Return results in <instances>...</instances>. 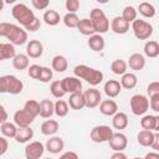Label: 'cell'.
<instances>
[{
    "label": "cell",
    "mask_w": 159,
    "mask_h": 159,
    "mask_svg": "<svg viewBox=\"0 0 159 159\" xmlns=\"http://www.w3.org/2000/svg\"><path fill=\"white\" fill-rule=\"evenodd\" d=\"M0 37H6L14 46H20L27 41V32L19 25L11 22H0Z\"/></svg>",
    "instance_id": "6da1fadb"
},
{
    "label": "cell",
    "mask_w": 159,
    "mask_h": 159,
    "mask_svg": "<svg viewBox=\"0 0 159 159\" xmlns=\"http://www.w3.org/2000/svg\"><path fill=\"white\" fill-rule=\"evenodd\" d=\"M73 73H75V77H77L80 80H84L91 86L99 84L104 77L102 71L96 70L93 67H89L87 65H77L73 68Z\"/></svg>",
    "instance_id": "7a4b0ae2"
},
{
    "label": "cell",
    "mask_w": 159,
    "mask_h": 159,
    "mask_svg": "<svg viewBox=\"0 0 159 159\" xmlns=\"http://www.w3.org/2000/svg\"><path fill=\"white\" fill-rule=\"evenodd\" d=\"M11 15L12 17L24 27L29 26L34 20H35V14L32 10H30V7L22 2L16 4L12 9H11Z\"/></svg>",
    "instance_id": "3957f363"
},
{
    "label": "cell",
    "mask_w": 159,
    "mask_h": 159,
    "mask_svg": "<svg viewBox=\"0 0 159 159\" xmlns=\"http://www.w3.org/2000/svg\"><path fill=\"white\" fill-rule=\"evenodd\" d=\"M89 20L93 25V29H94L96 34L102 35V34H106L109 30V20L107 19L103 10H101L98 7L92 9L91 12H89Z\"/></svg>",
    "instance_id": "277c9868"
},
{
    "label": "cell",
    "mask_w": 159,
    "mask_h": 159,
    "mask_svg": "<svg viewBox=\"0 0 159 159\" xmlns=\"http://www.w3.org/2000/svg\"><path fill=\"white\" fill-rule=\"evenodd\" d=\"M132 30L138 40H148L153 35V25L142 19H135L132 22Z\"/></svg>",
    "instance_id": "5b68a950"
},
{
    "label": "cell",
    "mask_w": 159,
    "mask_h": 159,
    "mask_svg": "<svg viewBox=\"0 0 159 159\" xmlns=\"http://www.w3.org/2000/svg\"><path fill=\"white\" fill-rule=\"evenodd\" d=\"M129 104H130L132 113L134 116H143L149 109L148 97L144 96V94H140V93H137V94L132 96L130 99H129Z\"/></svg>",
    "instance_id": "8992f818"
},
{
    "label": "cell",
    "mask_w": 159,
    "mask_h": 159,
    "mask_svg": "<svg viewBox=\"0 0 159 159\" xmlns=\"http://www.w3.org/2000/svg\"><path fill=\"white\" fill-rule=\"evenodd\" d=\"M113 129L109 125H96L92 128L89 137L92 139V142L94 143H104V142H109V139L113 135Z\"/></svg>",
    "instance_id": "52a82bcc"
},
{
    "label": "cell",
    "mask_w": 159,
    "mask_h": 159,
    "mask_svg": "<svg viewBox=\"0 0 159 159\" xmlns=\"http://www.w3.org/2000/svg\"><path fill=\"white\" fill-rule=\"evenodd\" d=\"M84 98V107L87 108H96L102 102V94L97 88H88L83 92Z\"/></svg>",
    "instance_id": "ba28073f"
},
{
    "label": "cell",
    "mask_w": 159,
    "mask_h": 159,
    "mask_svg": "<svg viewBox=\"0 0 159 159\" xmlns=\"http://www.w3.org/2000/svg\"><path fill=\"white\" fill-rule=\"evenodd\" d=\"M43 152H45V145L39 140H34V142H30L25 147V158L26 159H40Z\"/></svg>",
    "instance_id": "9c48e42d"
},
{
    "label": "cell",
    "mask_w": 159,
    "mask_h": 159,
    "mask_svg": "<svg viewBox=\"0 0 159 159\" xmlns=\"http://www.w3.org/2000/svg\"><path fill=\"white\" fill-rule=\"evenodd\" d=\"M61 86L65 93H76V92H81L82 89V82L80 78L72 76V77H65L61 80Z\"/></svg>",
    "instance_id": "30bf717a"
},
{
    "label": "cell",
    "mask_w": 159,
    "mask_h": 159,
    "mask_svg": "<svg viewBox=\"0 0 159 159\" xmlns=\"http://www.w3.org/2000/svg\"><path fill=\"white\" fill-rule=\"evenodd\" d=\"M109 147L114 152H123L127 145H128V139L125 137V134L120 133V132H117V133H113L112 138L109 139Z\"/></svg>",
    "instance_id": "8fae6325"
},
{
    "label": "cell",
    "mask_w": 159,
    "mask_h": 159,
    "mask_svg": "<svg viewBox=\"0 0 159 159\" xmlns=\"http://www.w3.org/2000/svg\"><path fill=\"white\" fill-rule=\"evenodd\" d=\"M35 117L31 116L29 112H26L24 108L22 109H19L14 113V123L17 128L20 127H30L31 123L34 122Z\"/></svg>",
    "instance_id": "7c38bea8"
},
{
    "label": "cell",
    "mask_w": 159,
    "mask_h": 159,
    "mask_svg": "<svg viewBox=\"0 0 159 159\" xmlns=\"http://www.w3.org/2000/svg\"><path fill=\"white\" fill-rule=\"evenodd\" d=\"M6 93L10 94H19L24 89V83L14 75H6Z\"/></svg>",
    "instance_id": "4fadbf2b"
},
{
    "label": "cell",
    "mask_w": 159,
    "mask_h": 159,
    "mask_svg": "<svg viewBox=\"0 0 159 159\" xmlns=\"http://www.w3.org/2000/svg\"><path fill=\"white\" fill-rule=\"evenodd\" d=\"M140 127L145 130L159 132V116L145 114L140 119Z\"/></svg>",
    "instance_id": "5bb4252c"
},
{
    "label": "cell",
    "mask_w": 159,
    "mask_h": 159,
    "mask_svg": "<svg viewBox=\"0 0 159 159\" xmlns=\"http://www.w3.org/2000/svg\"><path fill=\"white\" fill-rule=\"evenodd\" d=\"M43 53V45L39 40H30L26 46V55L30 58H39Z\"/></svg>",
    "instance_id": "9a60e30c"
},
{
    "label": "cell",
    "mask_w": 159,
    "mask_h": 159,
    "mask_svg": "<svg viewBox=\"0 0 159 159\" xmlns=\"http://www.w3.org/2000/svg\"><path fill=\"white\" fill-rule=\"evenodd\" d=\"M111 29L117 35H124L129 31V24L124 21L120 16H116L111 21Z\"/></svg>",
    "instance_id": "2e32d148"
},
{
    "label": "cell",
    "mask_w": 159,
    "mask_h": 159,
    "mask_svg": "<svg viewBox=\"0 0 159 159\" xmlns=\"http://www.w3.org/2000/svg\"><path fill=\"white\" fill-rule=\"evenodd\" d=\"M63 147H65V142L61 137H51L46 142L45 149L52 154H58L60 152L63 150Z\"/></svg>",
    "instance_id": "e0dca14e"
},
{
    "label": "cell",
    "mask_w": 159,
    "mask_h": 159,
    "mask_svg": "<svg viewBox=\"0 0 159 159\" xmlns=\"http://www.w3.org/2000/svg\"><path fill=\"white\" fill-rule=\"evenodd\" d=\"M127 66H129L130 70L133 71H140L144 68L145 66V58L142 53L139 52H134L129 56V60L127 62Z\"/></svg>",
    "instance_id": "ac0fdd59"
},
{
    "label": "cell",
    "mask_w": 159,
    "mask_h": 159,
    "mask_svg": "<svg viewBox=\"0 0 159 159\" xmlns=\"http://www.w3.org/2000/svg\"><path fill=\"white\" fill-rule=\"evenodd\" d=\"M104 93L107 94L108 98H114L117 96H119L120 91H122V86L119 83V81H116V80H108L106 83H104Z\"/></svg>",
    "instance_id": "d6986e66"
},
{
    "label": "cell",
    "mask_w": 159,
    "mask_h": 159,
    "mask_svg": "<svg viewBox=\"0 0 159 159\" xmlns=\"http://www.w3.org/2000/svg\"><path fill=\"white\" fill-rule=\"evenodd\" d=\"M99 112L103 114V116H114L117 112H118V106L116 103V101L113 99H103L101 103H99Z\"/></svg>",
    "instance_id": "ffe728a7"
},
{
    "label": "cell",
    "mask_w": 159,
    "mask_h": 159,
    "mask_svg": "<svg viewBox=\"0 0 159 159\" xmlns=\"http://www.w3.org/2000/svg\"><path fill=\"white\" fill-rule=\"evenodd\" d=\"M128 124H129V119L124 112H117L112 118V127L114 129H118V130L125 129Z\"/></svg>",
    "instance_id": "44dd1931"
},
{
    "label": "cell",
    "mask_w": 159,
    "mask_h": 159,
    "mask_svg": "<svg viewBox=\"0 0 159 159\" xmlns=\"http://www.w3.org/2000/svg\"><path fill=\"white\" fill-rule=\"evenodd\" d=\"M88 47L93 51V52H101L104 46H106V42H104V39L102 35H98V34H94L92 36H89L88 39Z\"/></svg>",
    "instance_id": "7402d4cb"
},
{
    "label": "cell",
    "mask_w": 159,
    "mask_h": 159,
    "mask_svg": "<svg viewBox=\"0 0 159 159\" xmlns=\"http://www.w3.org/2000/svg\"><path fill=\"white\" fill-rule=\"evenodd\" d=\"M34 137V129L31 127H20L17 128L15 140L17 143H27L32 139Z\"/></svg>",
    "instance_id": "603a6c76"
},
{
    "label": "cell",
    "mask_w": 159,
    "mask_h": 159,
    "mask_svg": "<svg viewBox=\"0 0 159 159\" xmlns=\"http://www.w3.org/2000/svg\"><path fill=\"white\" fill-rule=\"evenodd\" d=\"M58 128H60V124H58L57 120H55V119H46L41 124L40 130H41V133L43 135H53V134L57 133Z\"/></svg>",
    "instance_id": "cb8c5ba5"
},
{
    "label": "cell",
    "mask_w": 159,
    "mask_h": 159,
    "mask_svg": "<svg viewBox=\"0 0 159 159\" xmlns=\"http://www.w3.org/2000/svg\"><path fill=\"white\" fill-rule=\"evenodd\" d=\"M68 107L75 109V111H80L84 107V98H83V93L82 92H76L70 94L68 98Z\"/></svg>",
    "instance_id": "d4e9b609"
},
{
    "label": "cell",
    "mask_w": 159,
    "mask_h": 159,
    "mask_svg": "<svg viewBox=\"0 0 159 159\" xmlns=\"http://www.w3.org/2000/svg\"><path fill=\"white\" fill-rule=\"evenodd\" d=\"M15 56H16V50L12 43L10 42L0 43V61L10 60V58H14Z\"/></svg>",
    "instance_id": "484cf974"
},
{
    "label": "cell",
    "mask_w": 159,
    "mask_h": 159,
    "mask_svg": "<svg viewBox=\"0 0 159 159\" xmlns=\"http://www.w3.org/2000/svg\"><path fill=\"white\" fill-rule=\"evenodd\" d=\"M12 66H14V68L17 70V71H22V70L29 68V66H30V60H29L27 55H25V53H17V55L12 58Z\"/></svg>",
    "instance_id": "4316f807"
},
{
    "label": "cell",
    "mask_w": 159,
    "mask_h": 159,
    "mask_svg": "<svg viewBox=\"0 0 159 159\" xmlns=\"http://www.w3.org/2000/svg\"><path fill=\"white\" fill-rule=\"evenodd\" d=\"M119 83H120L122 88L132 89V88H134V87L137 86V83H138V78H137V76H135L134 73H132V72H125V73L122 76Z\"/></svg>",
    "instance_id": "83f0119b"
},
{
    "label": "cell",
    "mask_w": 159,
    "mask_h": 159,
    "mask_svg": "<svg viewBox=\"0 0 159 159\" xmlns=\"http://www.w3.org/2000/svg\"><path fill=\"white\" fill-rule=\"evenodd\" d=\"M42 20L46 25L48 26H56L57 24H60L61 21V16L60 14L56 11V10H46L43 12V16H42Z\"/></svg>",
    "instance_id": "f1b7e54d"
},
{
    "label": "cell",
    "mask_w": 159,
    "mask_h": 159,
    "mask_svg": "<svg viewBox=\"0 0 159 159\" xmlns=\"http://www.w3.org/2000/svg\"><path fill=\"white\" fill-rule=\"evenodd\" d=\"M53 102L51 99H42L40 102V113L39 116L42 118H51L53 114Z\"/></svg>",
    "instance_id": "f546056e"
},
{
    "label": "cell",
    "mask_w": 159,
    "mask_h": 159,
    "mask_svg": "<svg viewBox=\"0 0 159 159\" xmlns=\"http://www.w3.org/2000/svg\"><path fill=\"white\" fill-rule=\"evenodd\" d=\"M77 30L84 36H92L96 34L93 25H92L89 19H80V22L77 25Z\"/></svg>",
    "instance_id": "4dcf8cb0"
},
{
    "label": "cell",
    "mask_w": 159,
    "mask_h": 159,
    "mask_svg": "<svg viewBox=\"0 0 159 159\" xmlns=\"http://www.w3.org/2000/svg\"><path fill=\"white\" fill-rule=\"evenodd\" d=\"M144 55L149 58H155L159 56V43L154 40H149L144 45Z\"/></svg>",
    "instance_id": "1f68e13d"
},
{
    "label": "cell",
    "mask_w": 159,
    "mask_h": 159,
    "mask_svg": "<svg viewBox=\"0 0 159 159\" xmlns=\"http://www.w3.org/2000/svg\"><path fill=\"white\" fill-rule=\"evenodd\" d=\"M52 70L56 71V72H65L68 67V62H67V58L62 55H56L53 58H52Z\"/></svg>",
    "instance_id": "d6a6232c"
},
{
    "label": "cell",
    "mask_w": 159,
    "mask_h": 159,
    "mask_svg": "<svg viewBox=\"0 0 159 159\" xmlns=\"http://www.w3.org/2000/svg\"><path fill=\"white\" fill-rule=\"evenodd\" d=\"M153 139H154V132L152 130L143 129L137 135V140L142 147H150L153 143Z\"/></svg>",
    "instance_id": "836d02e7"
},
{
    "label": "cell",
    "mask_w": 159,
    "mask_h": 159,
    "mask_svg": "<svg viewBox=\"0 0 159 159\" xmlns=\"http://www.w3.org/2000/svg\"><path fill=\"white\" fill-rule=\"evenodd\" d=\"M68 111H70V107H68V103L63 99H57L55 103H53V112L57 117L62 118V117H66L68 114Z\"/></svg>",
    "instance_id": "e575fe53"
},
{
    "label": "cell",
    "mask_w": 159,
    "mask_h": 159,
    "mask_svg": "<svg viewBox=\"0 0 159 159\" xmlns=\"http://www.w3.org/2000/svg\"><path fill=\"white\" fill-rule=\"evenodd\" d=\"M139 11V14L142 15V16H144V17H154L155 16V7L153 6V4H150V2H148V1H143V2H140L139 4V6H138V10H137V12Z\"/></svg>",
    "instance_id": "d590c367"
},
{
    "label": "cell",
    "mask_w": 159,
    "mask_h": 159,
    "mask_svg": "<svg viewBox=\"0 0 159 159\" xmlns=\"http://www.w3.org/2000/svg\"><path fill=\"white\" fill-rule=\"evenodd\" d=\"M0 130L5 138H15L16 132H17V127L15 125V123L6 120L0 125Z\"/></svg>",
    "instance_id": "8d00e7d4"
},
{
    "label": "cell",
    "mask_w": 159,
    "mask_h": 159,
    "mask_svg": "<svg viewBox=\"0 0 159 159\" xmlns=\"http://www.w3.org/2000/svg\"><path fill=\"white\" fill-rule=\"evenodd\" d=\"M127 68H128V66H127V62L124 61V60H122V58H117V60H114L113 62H112V65H111V71L114 73V75H120V76H123L125 72H127Z\"/></svg>",
    "instance_id": "74e56055"
},
{
    "label": "cell",
    "mask_w": 159,
    "mask_h": 159,
    "mask_svg": "<svg viewBox=\"0 0 159 159\" xmlns=\"http://www.w3.org/2000/svg\"><path fill=\"white\" fill-rule=\"evenodd\" d=\"M124 21H127L128 24H130V22H133L135 19H137V9L134 7V6H132V5H128V6H125L124 9H123V11H122V16H120Z\"/></svg>",
    "instance_id": "f35d334b"
},
{
    "label": "cell",
    "mask_w": 159,
    "mask_h": 159,
    "mask_svg": "<svg viewBox=\"0 0 159 159\" xmlns=\"http://www.w3.org/2000/svg\"><path fill=\"white\" fill-rule=\"evenodd\" d=\"M24 109L36 118L39 116V113H40V102H37L35 99H29V101L25 102Z\"/></svg>",
    "instance_id": "ab89813d"
},
{
    "label": "cell",
    "mask_w": 159,
    "mask_h": 159,
    "mask_svg": "<svg viewBox=\"0 0 159 159\" xmlns=\"http://www.w3.org/2000/svg\"><path fill=\"white\" fill-rule=\"evenodd\" d=\"M62 21H63V24H65L67 27L73 29V27H77V25H78V22H80V17L77 16V14L67 12V14L63 16Z\"/></svg>",
    "instance_id": "60d3db41"
},
{
    "label": "cell",
    "mask_w": 159,
    "mask_h": 159,
    "mask_svg": "<svg viewBox=\"0 0 159 159\" xmlns=\"http://www.w3.org/2000/svg\"><path fill=\"white\" fill-rule=\"evenodd\" d=\"M50 92H51V94L55 97V98H62L66 93L63 92V89H62V86H61V81H53L52 83H51V86H50Z\"/></svg>",
    "instance_id": "b9f144b4"
},
{
    "label": "cell",
    "mask_w": 159,
    "mask_h": 159,
    "mask_svg": "<svg viewBox=\"0 0 159 159\" xmlns=\"http://www.w3.org/2000/svg\"><path fill=\"white\" fill-rule=\"evenodd\" d=\"M52 77H53L52 70L48 68V67L42 66L41 67V71H40V76H39V81L42 82V83H47V82H50L52 80Z\"/></svg>",
    "instance_id": "7bdbcfd3"
},
{
    "label": "cell",
    "mask_w": 159,
    "mask_h": 159,
    "mask_svg": "<svg viewBox=\"0 0 159 159\" xmlns=\"http://www.w3.org/2000/svg\"><path fill=\"white\" fill-rule=\"evenodd\" d=\"M41 67H42V66H39V65H30L29 68H27V75H29V77H31V78H34V80H39Z\"/></svg>",
    "instance_id": "ee69618b"
},
{
    "label": "cell",
    "mask_w": 159,
    "mask_h": 159,
    "mask_svg": "<svg viewBox=\"0 0 159 159\" xmlns=\"http://www.w3.org/2000/svg\"><path fill=\"white\" fill-rule=\"evenodd\" d=\"M66 10H68V12L76 14V11L80 9V1L78 0H66Z\"/></svg>",
    "instance_id": "f6af8a7d"
},
{
    "label": "cell",
    "mask_w": 159,
    "mask_h": 159,
    "mask_svg": "<svg viewBox=\"0 0 159 159\" xmlns=\"http://www.w3.org/2000/svg\"><path fill=\"white\" fill-rule=\"evenodd\" d=\"M147 93L149 94V97H152L154 94H159V82L158 81L150 82L147 87Z\"/></svg>",
    "instance_id": "bcb514c9"
},
{
    "label": "cell",
    "mask_w": 159,
    "mask_h": 159,
    "mask_svg": "<svg viewBox=\"0 0 159 159\" xmlns=\"http://www.w3.org/2000/svg\"><path fill=\"white\" fill-rule=\"evenodd\" d=\"M149 107L152 111H154L155 113L159 112V94H154L152 97H149Z\"/></svg>",
    "instance_id": "7dc6e473"
},
{
    "label": "cell",
    "mask_w": 159,
    "mask_h": 159,
    "mask_svg": "<svg viewBox=\"0 0 159 159\" xmlns=\"http://www.w3.org/2000/svg\"><path fill=\"white\" fill-rule=\"evenodd\" d=\"M31 4L36 10H45L50 5L48 0H32Z\"/></svg>",
    "instance_id": "c3c4849f"
},
{
    "label": "cell",
    "mask_w": 159,
    "mask_h": 159,
    "mask_svg": "<svg viewBox=\"0 0 159 159\" xmlns=\"http://www.w3.org/2000/svg\"><path fill=\"white\" fill-rule=\"evenodd\" d=\"M40 26H41V21H40V19H39V17H35V20H34L29 26L25 27V31H26V32H27V31L34 32V31H37V30L40 29Z\"/></svg>",
    "instance_id": "681fc988"
},
{
    "label": "cell",
    "mask_w": 159,
    "mask_h": 159,
    "mask_svg": "<svg viewBox=\"0 0 159 159\" xmlns=\"http://www.w3.org/2000/svg\"><path fill=\"white\" fill-rule=\"evenodd\" d=\"M7 148H9V143H7V140L5 139V137H0V157L4 155V154L6 153Z\"/></svg>",
    "instance_id": "f907efd6"
},
{
    "label": "cell",
    "mask_w": 159,
    "mask_h": 159,
    "mask_svg": "<svg viewBox=\"0 0 159 159\" xmlns=\"http://www.w3.org/2000/svg\"><path fill=\"white\" fill-rule=\"evenodd\" d=\"M60 159H80V158H78L77 153L70 150V152H65V153L60 157Z\"/></svg>",
    "instance_id": "816d5d0a"
},
{
    "label": "cell",
    "mask_w": 159,
    "mask_h": 159,
    "mask_svg": "<svg viewBox=\"0 0 159 159\" xmlns=\"http://www.w3.org/2000/svg\"><path fill=\"white\" fill-rule=\"evenodd\" d=\"M7 120V112L2 104H0V125Z\"/></svg>",
    "instance_id": "f5cc1de1"
},
{
    "label": "cell",
    "mask_w": 159,
    "mask_h": 159,
    "mask_svg": "<svg viewBox=\"0 0 159 159\" xmlns=\"http://www.w3.org/2000/svg\"><path fill=\"white\" fill-rule=\"evenodd\" d=\"M150 148H153L154 150H158L159 149V133L158 132L154 133V139H153V143H152Z\"/></svg>",
    "instance_id": "db71d44e"
},
{
    "label": "cell",
    "mask_w": 159,
    "mask_h": 159,
    "mask_svg": "<svg viewBox=\"0 0 159 159\" xmlns=\"http://www.w3.org/2000/svg\"><path fill=\"white\" fill-rule=\"evenodd\" d=\"M0 93H6V77L0 76Z\"/></svg>",
    "instance_id": "11a10c76"
},
{
    "label": "cell",
    "mask_w": 159,
    "mask_h": 159,
    "mask_svg": "<svg viewBox=\"0 0 159 159\" xmlns=\"http://www.w3.org/2000/svg\"><path fill=\"white\" fill-rule=\"evenodd\" d=\"M111 159H128V157L123 152H114L111 157Z\"/></svg>",
    "instance_id": "9f6ffc18"
},
{
    "label": "cell",
    "mask_w": 159,
    "mask_h": 159,
    "mask_svg": "<svg viewBox=\"0 0 159 159\" xmlns=\"http://www.w3.org/2000/svg\"><path fill=\"white\" fill-rule=\"evenodd\" d=\"M143 159H159V154L157 152H150V153L145 154V157Z\"/></svg>",
    "instance_id": "6f0895ef"
},
{
    "label": "cell",
    "mask_w": 159,
    "mask_h": 159,
    "mask_svg": "<svg viewBox=\"0 0 159 159\" xmlns=\"http://www.w3.org/2000/svg\"><path fill=\"white\" fill-rule=\"evenodd\" d=\"M4 9V1L2 0H0V11Z\"/></svg>",
    "instance_id": "680465c9"
},
{
    "label": "cell",
    "mask_w": 159,
    "mask_h": 159,
    "mask_svg": "<svg viewBox=\"0 0 159 159\" xmlns=\"http://www.w3.org/2000/svg\"><path fill=\"white\" fill-rule=\"evenodd\" d=\"M133 159H143V158H138V157H135V158H133Z\"/></svg>",
    "instance_id": "91938a15"
},
{
    "label": "cell",
    "mask_w": 159,
    "mask_h": 159,
    "mask_svg": "<svg viewBox=\"0 0 159 159\" xmlns=\"http://www.w3.org/2000/svg\"><path fill=\"white\" fill-rule=\"evenodd\" d=\"M45 159H52V158H45Z\"/></svg>",
    "instance_id": "94428289"
}]
</instances>
